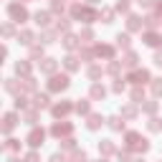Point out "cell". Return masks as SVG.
Instances as JSON below:
<instances>
[{"instance_id":"2","label":"cell","mask_w":162,"mask_h":162,"mask_svg":"<svg viewBox=\"0 0 162 162\" xmlns=\"http://www.w3.org/2000/svg\"><path fill=\"white\" fill-rule=\"evenodd\" d=\"M41 139H43V132H33L31 134V144H41Z\"/></svg>"},{"instance_id":"1","label":"cell","mask_w":162,"mask_h":162,"mask_svg":"<svg viewBox=\"0 0 162 162\" xmlns=\"http://www.w3.org/2000/svg\"><path fill=\"white\" fill-rule=\"evenodd\" d=\"M10 13H13V18H18V20H23V18H25V10H23V8H18V5H13Z\"/></svg>"}]
</instances>
